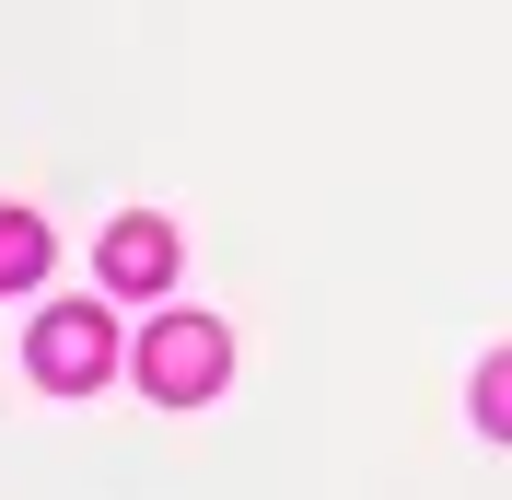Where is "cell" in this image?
Masks as SVG:
<instances>
[{"label": "cell", "mask_w": 512, "mask_h": 500, "mask_svg": "<svg viewBox=\"0 0 512 500\" xmlns=\"http://www.w3.org/2000/svg\"><path fill=\"white\" fill-rule=\"evenodd\" d=\"M128 373H140L152 407H210L233 384V326H210V314H152L140 349H128Z\"/></svg>", "instance_id": "6da1fadb"}, {"label": "cell", "mask_w": 512, "mask_h": 500, "mask_svg": "<svg viewBox=\"0 0 512 500\" xmlns=\"http://www.w3.org/2000/svg\"><path fill=\"white\" fill-rule=\"evenodd\" d=\"M24 373L47 384V396H94L105 373H117V326H105L94 303H47L24 338Z\"/></svg>", "instance_id": "7a4b0ae2"}, {"label": "cell", "mask_w": 512, "mask_h": 500, "mask_svg": "<svg viewBox=\"0 0 512 500\" xmlns=\"http://www.w3.org/2000/svg\"><path fill=\"white\" fill-rule=\"evenodd\" d=\"M94 268H105V291H117V303H152V291H175V221H152V210L105 221Z\"/></svg>", "instance_id": "3957f363"}, {"label": "cell", "mask_w": 512, "mask_h": 500, "mask_svg": "<svg viewBox=\"0 0 512 500\" xmlns=\"http://www.w3.org/2000/svg\"><path fill=\"white\" fill-rule=\"evenodd\" d=\"M47 256H59V245H47V221H35V210H0V291H35V280H47Z\"/></svg>", "instance_id": "277c9868"}, {"label": "cell", "mask_w": 512, "mask_h": 500, "mask_svg": "<svg viewBox=\"0 0 512 500\" xmlns=\"http://www.w3.org/2000/svg\"><path fill=\"white\" fill-rule=\"evenodd\" d=\"M478 431H489V442L512 431V361H489V373H478Z\"/></svg>", "instance_id": "5b68a950"}]
</instances>
